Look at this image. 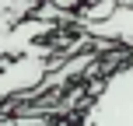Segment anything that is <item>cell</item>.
Returning a JSON list of instances; mask_svg holds the SVG:
<instances>
[{
	"label": "cell",
	"mask_w": 133,
	"mask_h": 126,
	"mask_svg": "<svg viewBox=\"0 0 133 126\" xmlns=\"http://www.w3.org/2000/svg\"><path fill=\"white\" fill-rule=\"evenodd\" d=\"M84 4H102V0H84ZM116 7H133V0H112Z\"/></svg>",
	"instance_id": "277c9868"
},
{
	"label": "cell",
	"mask_w": 133,
	"mask_h": 126,
	"mask_svg": "<svg viewBox=\"0 0 133 126\" xmlns=\"http://www.w3.org/2000/svg\"><path fill=\"white\" fill-rule=\"evenodd\" d=\"M39 4H49V7H60V11H66V14H77L84 0H39Z\"/></svg>",
	"instance_id": "3957f363"
},
{
	"label": "cell",
	"mask_w": 133,
	"mask_h": 126,
	"mask_svg": "<svg viewBox=\"0 0 133 126\" xmlns=\"http://www.w3.org/2000/svg\"><path fill=\"white\" fill-rule=\"evenodd\" d=\"M88 39L95 42H112V46H123L126 53H133V7H119L109 21H98V25H77Z\"/></svg>",
	"instance_id": "7a4b0ae2"
},
{
	"label": "cell",
	"mask_w": 133,
	"mask_h": 126,
	"mask_svg": "<svg viewBox=\"0 0 133 126\" xmlns=\"http://www.w3.org/2000/svg\"><path fill=\"white\" fill-rule=\"evenodd\" d=\"M49 126H74V123H66V119H56V123H49Z\"/></svg>",
	"instance_id": "5b68a950"
},
{
	"label": "cell",
	"mask_w": 133,
	"mask_h": 126,
	"mask_svg": "<svg viewBox=\"0 0 133 126\" xmlns=\"http://www.w3.org/2000/svg\"><path fill=\"white\" fill-rule=\"evenodd\" d=\"M74 126H133V53L102 81Z\"/></svg>",
	"instance_id": "6da1fadb"
}]
</instances>
